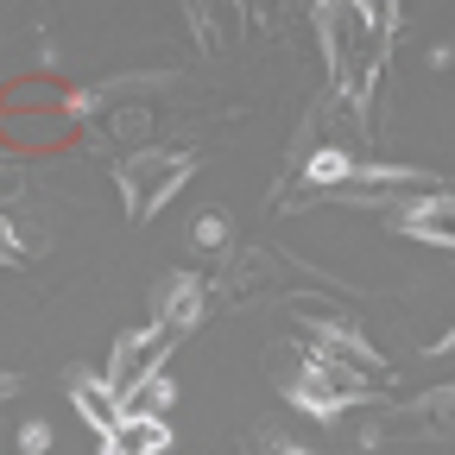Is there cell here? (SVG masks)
Masks as SVG:
<instances>
[{
    "label": "cell",
    "mask_w": 455,
    "mask_h": 455,
    "mask_svg": "<svg viewBox=\"0 0 455 455\" xmlns=\"http://www.w3.org/2000/svg\"><path fill=\"white\" fill-rule=\"evenodd\" d=\"M70 405H76V418H83L95 436L121 424V398H114V386H108V379H89V373H76V379H70Z\"/></svg>",
    "instance_id": "obj_8"
},
{
    "label": "cell",
    "mask_w": 455,
    "mask_h": 455,
    "mask_svg": "<svg viewBox=\"0 0 455 455\" xmlns=\"http://www.w3.org/2000/svg\"><path fill=\"white\" fill-rule=\"evenodd\" d=\"M20 235H13V221H0V266H20Z\"/></svg>",
    "instance_id": "obj_10"
},
{
    "label": "cell",
    "mask_w": 455,
    "mask_h": 455,
    "mask_svg": "<svg viewBox=\"0 0 455 455\" xmlns=\"http://www.w3.org/2000/svg\"><path fill=\"white\" fill-rule=\"evenodd\" d=\"M304 178H310L316 190H329V184H348V178H355V158H348V152H316V158L304 164Z\"/></svg>",
    "instance_id": "obj_9"
},
{
    "label": "cell",
    "mask_w": 455,
    "mask_h": 455,
    "mask_svg": "<svg viewBox=\"0 0 455 455\" xmlns=\"http://www.w3.org/2000/svg\"><path fill=\"white\" fill-rule=\"evenodd\" d=\"M392 228H398L405 241H424V247L455 253V196H449V190H430V196H418V203L398 209Z\"/></svg>",
    "instance_id": "obj_5"
},
{
    "label": "cell",
    "mask_w": 455,
    "mask_h": 455,
    "mask_svg": "<svg viewBox=\"0 0 455 455\" xmlns=\"http://www.w3.org/2000/svg\"><path fill=\"white\" fill-rule=\"evenodd\" d=\"M304 348L316 361H335V367H355V373H379L386 361L373 355V341L355 329V323H341V316H304Z\"/></svg>",
    "instance_id": "obj_4"
},
{
    "label": "cell",
    "mask_w": 455,
    "mask_h": 455,
    "mask_svg": "<svg viewBox=\"0 0 455 455\" xmlns=\"http://www.w3.org/2000/svg\"><path fill=\"white\" fill-rule=\"evenodd\" d=\"M203 304H209V298H203V278H196V272H171V278L158 284V298H152V323H158L164 335L184 341V335L203 323Z\"/></svg>",
    "instance_id": "obj_6"
},
{
    "label": "cell",
    "mask_w": 455,
    "mask_h": 455,
    "mask_svg": "<svg viewBox=\"0 0 455 455\" xmlns=\"http://www.w3.org/2000/svg\"><path fill=\"white\" fill-rule=\"evenodd\" d=\"M20 443H26L32 455H38V449H51V424H26V430H20Z\"/></svg>",
    "instance_id": "obj_11"
},
{
    "label": "cell",
    "mask_w": 455,
    "mask_h": 455,
    "mask_svg": "<svg viewBox=\"0 0 455 455\" xmlns=\"http://www.w3.org/2000/svg\"><path fill=\"white\" fill-rule=\"evenodd\" d=\"M430 355H443V361H455V329H443V335L430 341Z\"/></svg>",
    "instance_id": "obj_13"
},
{
    "label": "cell",
    "mask_w": 455,
    "mask_h": 455,
    "mask_svg": "<svg viewBox=\"0 0 455 455\" xmlns=\"http://www.w3.org/2000/svg\"><path fill=\"white\" fill-rule=\"evenodd\" d=\"M235 7H247V0H235Z\"/></svg>",
    "instance_id": "obj_15"
},
{
    "label": "cell",
    "mask_w": 455,
    "mask_h": 455,
    "mask_svg": "<svg viewBox=\"0 0 455 455\" xmlns=\"http://www.w3.org/2000/svg\"><path fill=\"white\" fill-rule=\"evenodd\" d=\"M171 449V424L152 411H121V424L101 430V455H164Z\"/></svg>",
    "instance_id": "obj_7"
},
{
    "label": "cell",
    "mask_w": 455,
    "mask_h": 455,
    "mask_svg": "<svg viewBox=\"0 0 455 455\" xmlns=\"http://www.w3.org/2000/svg\"><path fill=\"white\" fill-rule=\"evenodd\" d=\"M272 379H278V392L291 398L298 411H310L316 424H335L341 405H361V398H367V379H361L355 367H335V361H316V355H291V348L272 355Z\"/></svg>",
    "instance_id": "obj_1"
},
{
    "label": "cell",
    "mask_w": 455,
    "mask_h": 455,
    "mask_svg": "<svg viewBox=\"0 0 455 455\" xmlns=\"http://www.w3.org/2000/svg\"><path fill=\"white\" fill-rule=\"evenodd\" d=\"M164 348H178V335H164L158 323H152V329H127L121 341H114V355H108V386H114V398H127L140 379L164 373Z\"/></svg>",
    "instance_id": "obj_3"
},
{
    "label": "cell",
    "mask_w": 455,
    "mask_h": 455,
    "mask_svg": "<svg viewBox=\"0 0 455 455\" xmlns=\"http://www.w3.org/2000/svg\"><path fill=\"white\" fill-rule=\"evenodd\" d=\"M272 455H316V449H298V443H272Z\"/></svg>",
    "instance_id": "obj_14"
},
{
    "label": "cell",
    "mask_w": 455,
    "mask_h": 455,
    "mask_svg": "<svg viewBox=\"0 0 455 455\" xmlns=\"http://www.w3.org/2000/svg\"><path fill=\"white\" fill-rule=\"evenodd\" d=\"M215 241H221V215H203L196 221V247H215Z\"/></svg>",
    "instance_id": "obj_12"
},
{
    "label": "cell",
    "mask_w": 455,
    "mask_h": 455,
    "mask_svg": "<svg viewBox=\"0 0 455 455\" xmlns=\"http://www.w3.org/2000/svg\"><path fill=\"white\" fill-rule=\"evenodd\" d=\"M190 178H196L190 152H133V158H121V171H114V184H121L133 221H152Z\"/></svg>",
    "instance_id": "obj_2"
}]
</instances>
